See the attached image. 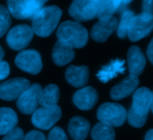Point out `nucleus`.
Listing matches in <instances>:
<instances>
[{
  "label": "nucleus",
  "instance_id": "obj_1",
  "mask_svg": "<svg viewBox=\"0 0 153 140\" xmlns=\"http://www.w3.org/2000/svg\"><path fill=\"white\" fill-rule=\"evenodd\" d=\"M62 10L56 5L40 8L32 17V30L39 37H48L55 31L60 18Z\"/></svg>",
  "mask_w": 153,
  "mask_h": 140
},
{
  "label": "nucleus",
  "instance_id": "obj_2",
  "mask_svg": "<svg viewBox=\"0 0 153 140\" xmlns=\"http://www.w3.org/2000/svg\"><path fill=\"white\" fill-rule=\"evenodd\" d=\"M56 36L60 41L66 43L74 49H80L87 44L89 33L86 28L80 22L66 21L58 27Z\"/></svg>",
  "mask_w": 153,
  "mask_h": 140
},
{
  "label": "nucleus",
  "instance_id": "obj_3",
  "mask_svg": "<svg viewBox=\"0 0 153 140\" xmlns=\"http://www.w3.org/2000/svg\"><path fill=\"white\" fill-rule=\"evenodd\" d=\"M127 112L124 106L106 103L100 106L97 112V117L100 122L107 123L112 127H120L126 121Z\"/></svg>",
  "mask_w": 153,
  "mask_h": 140
},
{
  "label": "nucleus",
  "instance_id": "obj_4",
  "mask_svg": "<svg viewBox=\"0 0 153 140\" xmlns=\"http://www.w3.org/2000/svg\"><path fill=\"white\" fill-rule=\"evenodd\" d=\"M103 0H74L69 14L78 22H86L97 16Z\"/></svg>",
  "mask_w": 153,
  "mask_h": 140
},
{
  "label": "nucleus",
  "instance_id": "obj_5",
  "mask_svg": "<svg viewBox=\"0 0 153 140\" xmlns=\"http://www.w3.org/2000/svg\"><path fill=\"white\" fill-rule=\"evenodd\" d=\"M153 28V16L152 13L143 12L138 15H134L130 26L128 28L127 35L132 41H138L143 38L148 36Z\"/></svg>",
  "mask_w": 153,
  "mask_h": 140
},
{
  "label": "nucleus",
  "instance_id": "obj_6",
  "mask_svg": "<svg viewBox=\"0 0 153 140\" xmlns=\"http://www.w3.org/2000/svg\"><path fill=\"white\" fill-rule=\"evenodd\" d=\"M62 111L59 106H47L37 108L32 113L31 121L32 124L43 130H48L52 128L61 118Z\"/></svg>",
  "mask_w": 153,
  "mask_h": 140
},
{
  "label": "nucleus",
  "instance_id": "obj_7",
  "mask_svg": "<svg viewBox=\"0 0 153 140\" xmlns=\"http://www.w3.org/2000/svg\"><path fill=\"white\" fill-rule=\"evenodd\" d=\"M33 30L26 24H20L12 28L7 36L8 46L13 50H22L25 49L33 38Z\"/></svg>",
  "mask_w": 153,
  "mask_h": 140
},
{
  "label": "nucleus",
  "instance_id": "obj_8",
  "mask_svg": "<svg viewBox=\"0 0 153 140\" xmlns=\"http://www.w3.org/2000/svg\"><path fill=\"white\" fill-rule=\"evenodd\" d=\"M15 65L22 71L37 75L42 69L40 54L34 49H28L20 52L15 58Z\"/></svg>",
  "mask_w": 153,
  "mask_h": 140
},
{
  "label": "nucleus",
  "instance_id": "obj_9",
  "mask_svg": "<svg viewBox=\"0 0 153 140\" xmlns=\"http://www.w3.org/2000/svg\"><path fill=\"white\" fill-rule=\"evenodd\" d=\"M41 89L39 84H34L22 92L17 98V107L21 112L30 115L36 111L39 105V96Z\"/></svg>",
  "mask_w": 153,
  "mask_h": 140
},
{
  "label": "nucleus",
  "instance_id": "obj_10",
  "mask_svg": "<svg viewBox=\"0 0 153 140\" xmlns=\"http://www.w3.org/2000/svg\"><path fill=\"white\" fill-rule=\"evenodd\" d=\"M30 85V82L24 78H13L3 82L0 84V99L4 101H13Z\"/></svg>",
  "mask_w": 153,
  "mask_h": 140
},
{
  "label": "nucleus",
  "instance_id": "obj_11",
  "mask_svg": "<svg viewBox=\"0 0 153 140\" xmlns=\"http://www.w3.org/2000/svg\"><path fill=\"white\" fill-rule=\"evenodd\" d=\"M133 104L132 111L140 115H148L152 106V93L146 87L135 89L133 93Z\"/></svg>",
  "mask_w": 153,
  "mask_h": 140
},
{
  "label": "nucleus",
  "instance_id": "obj_12",
  "mask_svg": "<svg viewBox=\"0 0 153 140\" xmlns=\"http://www.w3.org/2000/svg\"><path fill=\"white\" fill-rule=\"evenodd\" d=\"M117 19L114 16L100 20L92 27L91 32V38L98 42H105L108 38L117 30Z\"/></svg>",
  "mask_w": 153,
  "mask_h": 140
},
{
  "label": "nucleus",
  "instance_id": "obj_13",
  "mask_svg": "<svg viewBox=\"0 0 153 140\" xmlns=\"http://www.w3.org/2000/svg\"><path fill=\"white\" fill-rule=\"evenodd\" d=\"M98 98L99 95L97 91L91 86H86L74 94L73 102L80 110L89 111L96 105Z\"/></svg>",
  "mask_w": 153,
  "mask_h": 140
},
{
  "label": "nucleus",
  "instance_id": "obj_14",
  "mask_svg": "<svg viewBox=\"0 0 153 140\" xmlns=\"http://www.w3.org/2000/svg\"><path fill=\"white\" fill-rule=\"evenodd\" d=\"M140 81L138 79V76L130 75L111 89V98L115 101H119L126 97H128L135 91Z\"/></svg>",
  "mask_w": 153,
  "mask_h": 140
},
{
  "label": "nucleus",
  "instance_id": "obj_15",
  "mask_svg": "<svg viewBox=\"0 0 153 140\" xmlns=\"http://www.w3.org/2000/svg\"><path fill=\"white\" fill-rule=\"evenodd\" d=\"M127 62L130 75H134L139 76L146 65L145 57L142 51V49L137 46H132L127 54Z\"/></svg>",
  "mask_w": 153,
  "mask_h": 140
},
{
  "label": "nucleus",
  "instance_id": "obj_16",
  "mask_svg": "<svg viewBox=\"0 0 153 140\" xmlns=\"http://www.w3.org/2000/svg\"><path fill=\"white\" fill-rule=\"evenodd\" d=\"M74 56L75 53L74 48H72L71 46L67 45L63 41L58 40L53 48L52 58L55 64L57 66L63 67L67 65L68 63L73 61Z\"/></svg>",
  "mask_w": 153,
  "mask_h": 140
},
{
  "label": "nucleus",
  "instance_id": "obj_17",
  "mask_svg": "<svg viewBox=\"0 0 153 140\" xmlns=\"http://www.w3.org/2000/svg\"><path fill=\"white\" fill-rule=\"evenodd\" d=\"M66 81L74 87H82L89 81V68L86 66H70L65 71Z\"/></svg>",
  "mask_w": 153,
  "mask_h": 140
},
{
  "label": "nucleus",
  "instance_id": "obj_18",
  "mask_svg": "<svg viewBox=\"0 0 153 140\" xmlns=\"http://www.w3.org/2000/svg\"><path fill=\"white\" fill-rule=\"evenodd\" d=\"M9 13L17 19L32 18L31 0H8L7 1Z\"/></svg>",
  "mask_w": 153,
  "mask_h": 140
},
{
  "label": "nucleus",
  "instance_id": "obj_19",
  "mask_svg": "<svg viewBox=\"0 0 153 140\" xmlns=\"http://www.w3.org/2000/svg\"><path fill=\"white\" fill-rule=\"evenodd\" d=\"M91 125L82 117H74L68 125V131L73 139H85L89 134Z\"/></svg>",
  "mask_w": 153,
  "mask_h": 140
},
{
  "label": "nucleus",
  "instance_id": "obj_20",
  "mask_svg": "<svg viewBox=\"0 0 153 140\" xmlns=\"http://www.w3.org/2000/svg\"><path fill=\"white\" fill-rule=\"evenodd\" d=\"M125 61L120 59H116L111 61L108 65L104 66L101 70L97 74V77L102 83H108L109 80L115 78L119 74H123L126 71Z\"/></svg>",
  "mask_w": 153,
  "mask_h": 140
},
{
  "label": "nucleus",
  "instance_id": "obj_21",
  "mask_svg": "<svg viewBox=\"0 0 153 140\" xmlns=\"http://www.w3.org/2000/svg\"><path fill=\"white\" fill-rule=\"evenodd\" d=\"M18 117L15 112L10 108H0V136L5 135L16 127Z\"/></svg>",
  "mask_w": 153,
  "mask_h": 140
},
{
  "label": "nucleus",
  "instance_id": "obj_22",
  "mask_svg": "<svg viewBox=\"0 0 153 140\" xmlns=\"http://www.w3.org/2000/svg\"><path fill=\"white\" fill-rule=\"evenodd\" d=\"M60 96L59 88L56 85H48L44 89H41L39 96V104L43 107L53 106L58 103Z\"/></svg>",
  "mask_w": 153,
  "mask_h": 140
},
{
  "label": "nucleus",
  "instance_id": "obj_23",
  "mask_svg": "<svg viewBox=\"0 0 153 140\" xmlns=\"http://www.w3.org/2000/svg\"><path fill=\"white\" fill-rule=\"evenodd\" d=\"M91 137L96 140H112L115 139V130L112 126L104 122H100L92 129Z\"/></svg>",
  "mask_w": 153,
  "mask_h": 140
},
{
  "label": "nucleus",
  "instance_id": "obj_24",
  "mask_svg": "<svg viewBox=\"0 0 153 140\" xmlns=\"http://www.w3.org/2000/svg\"><path fill=\"white\" fill-rule=\"evenodd\" d=\"M122 2L123 0H103L101 6L98 12L97 17L100 20H103L113 16Z\"/></svg>",
  "mask_w": 153,
  "mask_h": 140
},
{
  "label": "nucleus",
  "instance_id": "obj_25",
  "mask_svg": "<svg viewBox=\"0 0 153 140\" xmlns=\"http://www.w3.org/2000/svg\"><path fill=\"white\" fill-rule=\"evenodd\" d=\"M134 15V13L131 10H126L123 13L121 20L119 23L117 24V36L120 39H125L127 36L128 28L130 26L131 20L133 16Z\"/></svg>",
  "mask_w": 153,
  "mask_h": 140
},
{
  "label": "nucleus",
  "instance_id": "obj_26",
  "mask_svg": "<svg viewBox=\"0 0 153 140\" xmlns=\"http://www.w3.org/2000/svg\"><path fill=\"white\" fill-rule=\"evenodd\" d=\"M11 17L8 9L0 4V38L3 37L11 25Z\"/></svg>",
  "mask_w": 153,
  "mask_h": 140
},
{
  "label": "nucleus",
  "instance_id": "obj_27",
  "mask_svg": "<svg viewBox=\"0 0 153 140\" xmlns=\"http://www.w3.org/2000/svg\"><path fill=\"white\" fill-rule=\"evenodd\" d=\"M126 119L128 120V122L131 126L134 128H142L144 126L146 121H147V115H140L135 113L132 111V109L129 110L127 112Z\"/></svg>",
  "mask_w": 153,
  "mask_h": 140
},
{
  "label": "nucleus",
  "instance_id": "obj_28",
  "mask_svg": "<svg viewBox=\"0 0 153 140\" xmlns=\"http://www.w3.org/2000/svg\"><path fill=\"white\" fill-rule=\"evenodd\" d=\"M48 139L50 140H65L67 139V137L63 129L59 127H55L50 130Z\"/></svg>",
  "mask_w": 153,
  "mask_h": 140
},
{
  "label": "nucleus",
  "instance_id": "obj_29",
  "mask_svg": "<svg viewBox=\"0 0 153 140\" xmlns=\"http://www.w3.org/2000/svg\"><path fill=\"white\" fill-rule=\"evenodd\" d=\"M24 139V134L22 129L20 128H16L14 127L13 129H12L9 132H7L4 137V139H13V140H20Z\"/></svg>",
  "mask_w": 153,
  "mask_h": 140
},
{
  "label": "nucleus",
  "instance_id": "obj_30",
  "mask_svg": "<svg viewBox=\"0 0 153 140\" xmlns=\"http://www.w3.org/2000/svg\"><path fill=\"white\" fill-rule=\"evenodd\" d=\"M10 73V67L6 61L0 59V81L8 76Z\"/></svg>",
  "mask_w": 153,
  "mask_h": 140
},
{
  "label": "nucleus",
  "instance_id": "obj_31",
  "mask_svg": "<svg viewBox=\"0 0 153 140\" xmlns=\"http://www.w3.org/2000/svg\"><path fill=\"white\" fill-rule=\"evenodd\" d=\"M25 139H34V140H44L45 138V135L40 132V131H38V130H32V131H30L25 137H24Z\"/></svg>",
  "mask_w": 153,
  "mask_h": 140
},
{
  "label": "nucleus",
  "instance_id": "obj_32",
  "mask_svg": "<svg viewBox=\"0 0 153 140\" xmlns=\"http://www.w3.org/2000/svg\"><path fill=\"white\" fill-rule=\"evenodd\" d=\"M48 0H31V11L33 15L40 9L42 8V5ZM33 17V16H32Z\"/></svg>",
  "mask_w": 153,
  "mask_h": 140
},
{
  "label": "nucleus",
  "instance_id": "obj_33",
  "mask_svg": "<svg viewBox=\"0 0 153 140\" xmlns=\"http://www.w3.org/2000/svg\"><path fill=\"white\" fill-rule=\"evenodd\" d=\"M152 0H143V11L146 13H152Z\"/></svg>",
  "mask_w": 153,
  "mask_h": 140
},
{
  "label": "nucleus",
  "instance_id": "obj_34",
  "mask_svg": "<svg viewBox=\"0 0 153 140\" xmlns=\"http://www.w3.org/2000/svg\"><path fill=\"white\" fill-rule=\"evenodd\" d=\"M152 46H153V40H152L149 44V47H148V49H147V56L150 59V61L152 63L153 62V53H152Z\"/></svg>",
  "mask_w": 153,
  "mask_h": 140
},
{
  "label": "nucleus",
  "instance_id": "obj_35",
  "mask_svg": "<svg viewBox=\"0 0 153 140\" xmlns=\"http://www.w3.org/2000/svg\"><path fill=\"white\" fill-rule=\"evenodd\" d=\"M145 139H147V140H152L153 139V130H150L147 132V134H146V136H145Z\"/></svg>",
  "mask_w": 153,
  "mask_h": 140
},
{
  "label": "nucleus",
  "instance_id": "obj_36",
  "mask_svg": "<svg viewBox=\"0 0 153 140\" xmlns=\"http://www.w3.org/2000/svg\"><path fill=\"white\" fill-rule=\"evenodd\" d=\"M4 49H2V47L0 46V59H2V58H4Z\"/></svg>",
  "mask_w": 153,
  "mask_h": 140
},
{
  "label": "nucleus",
  "instance_id": "obj_37",
  "mask_svg": "<svg viewBox=\"0 0 153 140\" xmlns=\"http://www.w3.org/2000/svg\"><path fill=\"white\" fill-rule=\"evenodd\" d=\"M132 1H133V0H123V2H122V3H123V4H129V3H131Z\"/></svg>",
  "mask_w": 153,
  "mask_h": 140
}]
</instances>
